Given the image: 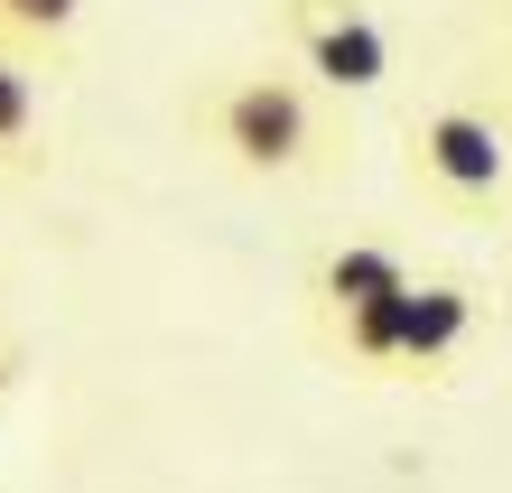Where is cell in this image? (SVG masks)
<instances>
[{
  "instance_id": "ba28073f",
  "label": "cell",
  "mask_w": 512,
  "mask_h": 493,
  "mask_svg": "<svg viewBox=\"0 0 512 493\" xmlns=\"http://www.w3.org/2000/svg\"><path fill=\"white\" fill-rule=\"evenodd\" d=\"M10 363H19V345H10V335H0V382H10Z\"/></svg>"
},
{
  "instance_id": "6da1fadb",
  "label": "cell",
  "mask_w": 512,
  "mask_h": 493,
  "mask_svg": "<svg viewBox=\"0 0 512 493\" xmlns=\"http://www.w3.org/2000/svg\"><path fill=\"white\" fill-rule=\"evenodd\" d=\"M196 140L215 149V159L233 177H308L326 149H336V131H326V94L298 66H215L196 84Z\"/></svg>"
},
{
  "instance_id": "277c9868",
  "label": "cell",
  "mask_w": 512,
  "mask_h": 493,
  "mask_svg": "<svg viewBox=\"0 0 512 493\" xmlns=\"http://www.w3.org/2000/svg\"><path fill=\"white\" fill-rule=\"evenodd\" d=\"M401 289H410V261H401V252H382V242H336V252L317 261V280H308L317 326L354 317V307H382V298H401Z\"/></svg>"
},
{
  "instance_id": "5b68a950",
  "label": "cell",
  "mask_w": 512,
  "mask_h": 493,
  "mask_svg": "<svg viewBox=\"0 0 512 493\" xmlns=\"http://www.w3.org/2000/svg\"><path fill=\"white\" fill-rule=\"evenodd\" d=\"M466 335H475V289L466 280H419L410 289V326H401V363H391V373H438Z\"/></svg>"
},
{
  "instance_id": "8992f818",
  "label": "cell",
  "mask_w": 512,
  "mask_h": 493,
  "mask_svg": "<svg viewBox=\"0 0 512 493\" xmlns=\"http://www.w3.org/2000/svg\"><path fill=\"white\" fill-rule=\"evenodd\" d=\"M47 168V84L28 56L0 47V177H38Z\"/></svg>"
},
{
  "instance_id": "3957f363",
  "label": "cell",
  "mask_w": 512,
  "mask_h": 493,
  "mask_svg": "<svg viewBox=\"0 0 512 493\" xmlns=\"http://www.w3.org/2000/svg\"><path fill=\"white\" fill-rule=\"evenodd\" d=\"M410 168H419V187L447 196V205H494L512 187V131L494 112L447 103L429 121H410Z\"/></svg>"
},
{
  "instance_id": "52a82bcc",
  "label": "cell",
  "mask_w": 512,
  "mask_h": 493,
  "mask_svg": "<svg viewBox=\"0 0 512 493\" xmlns=\"http://www.w3.org/2000/svg\"><path fill=\"white\" fill-rule=\"evenodd\" d=\"M84 28V0H0V47L28 66H56Z\"/></svg>"
},
{
  "instance_id": "7a4b0ae2",
  "label": "cell",
  "mask_w": 512,
  "mask_h": 493,
  "mask_svg": "<svg viewBox=\"0 0 512 493\" xmlns=\"http://www.w3.org/2000/svg\"><path fill=\"white\" fill-rule=\"evenodd\" d=\"M280 47L317 94H373V84H391V38L364 0H280Z\"/></svg>"
}]
</instances>
